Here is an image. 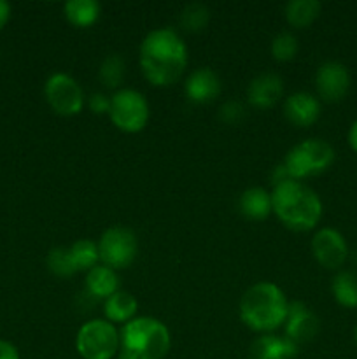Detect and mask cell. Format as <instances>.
I'll return each mask as SVG.
<instances>
[{
    "instance_id": "9",
    "label": "cell",
    "mask_w": 357,
    "mask_h": 359,
    "mask_svg": "<svg viewBox=\"0 0 357 359\" xmlns=\"http://www.w3.org/2000/svg\"><path fill=\"white\" fill-rule=\"evenodd\" d=\"M44 97L52 112L63 118L77 116L86 104V95L80 84L65 72H55L48 77L44 84Z\"/></svg>"
},
{
    "instance_id": "27",
    "label": "cell",
    "mask_w": 357,
    "mask_h": 359,
    "mask_svg": "<svg viewBox=\"0 0 357 359\" xmlns=\"http://www.w3.org/2000/svg\"><path fill=\"white\" fill-rule=\"evenodd\" d=\"M298 49H300V44H298L296 35H293L290 32H282L273 37L270 51L276 62H290L296 58Z\"/></svg>"
},
{
    "instance_id": "28",
    "label": "cell",
    "mask_w": 357,
    "mask_h": 359,
    "mask_svg": "<svg viewBox=\"0 0 357 359\" xmlns=\"http://www.w3.org/2000/svg\"><path fill=\"white\" fill-rule=\"evenodd\" d=\"M219 118L227 125H238L245 118V107L237 100H227L220 105Z\"/></svg>"
},
{
    "instance_id": "14",
    "label": "cell",
    "mask_w": 357,
    "mask_h": 359,
    "mask_svg": "<svg viewBox=\"0 0 357 359\" xmlns=\"http://www.w3.org/2000/svg\"><path fill=\"white\" fill-rule=\"evenodd\" d=\"M220 79L209 67H200L192 70L184 84L186 97L192 104H210L220 95Z\"/></svg>"
},
{
    "instance_id": "10",
    "label": "cell",
    "mask_w": 357,
    "mask_h": 359,
    "mask_svg": "<svg viewBox=\"0 0 357 359\" xmlns=\"http://www.w3.org/2000/svg\"><path fill=\"white\" fill-rule=\"evenodd\" d=\"M312 255L326 270H340L349 259V244L335 228H321L312 238Z\"/></svg>"
},
{
    "instance_id": "18",
    "label": "cell",
    "mask_w": 357,
    "mask_h": 359,
    "mask_svg": "<svg viewBox=\"0 0 357 359\" xmlns=\"http://www.w3.org/2000/svg\"><path fill=\"white\" fill-rule=\"evenodd\" d=\"M136 311H139V302L128 291L119 290L118 293L112 294L111 298L104 302V316L108 323L112 325H122L130 323L132 319L136 318Z\"/></svg>"
},
{
    "instance_id": "35",
    "label": "cell",
    "mask_w": 357,
    "mask_h": 359,
    "mask_svg": "<svg viewBox=\"0 0 357 359\" xmlns=\"http://www.w3.org/2000/svg\"><path fill=\"white\" fill-rule=\"evenodd\" d=\"M354 263H356V265H357V251L354 252Z\"/></svg>"
},
{
    "instance_id": "31",
    "label": "cell",
    "mask_w": 357,
    "mask_h": 359,
    "mask_svg": "<svg viewBox=\"0 0 357 359\" xmlns=\"http://www.w3.org/2000/svg\"><path fill=\"white\" fill-rule=\"evenodd\" d=\"M10 20V6L6 0H0V30L7 25V21Z\"/></svg>"
},
{
    "instance_id": "34",
    "label": "cell",
    "mask_w": 357,
    "mask_h": 359,
    "mask_svg": "<svg viewBox=\"0 0 357 359\" xmlns=\"http://www.w3.org/2000/svg\"><path fill=\"white\" fill-rule=\"evenodd\" d=\"M354 342H356V346H357V326H356V330H354Z\"/></svg>"
},
{
    "instance_id": "8",
    "label": "cell",
    "mask_w": 357,
    "mask_h": 359,
    "mask_svg": "<svg viewBox=\"0 0 357 359\" xmlns=\"http://www.w3.org/2000/svg\"><path fill=\"white\" fill-rule=\"evenodd\" d=\"M102 265L112 270H125L139 255V241L130 228L112 226L100 235L97 242Z\"/></svg>"
},
{
    "instance_id": "30",
    "label": "cell",
    "mask_w": 357,
    "mask_h": 359,
    "mask_svg": "<svg viewBox=\"0 0 357 359\" xmlns=\"http://www.w3.org/2000/svg\"><path fill=\"white\" fill-rule=\"evenodd\" d=\"M0 359H21L20 351L10 342L0 339Z\"/></svg>"
},
{
    "instance_id": "4",
    "label": "cell",
    "mask_w": 357,
    "mask_h": 359,
    "mask_svg": "<svg viewBox=\"0 0 357 359\" xmlns=\"http://www.w3.org/2000/svg\"><path fill=\"white\" fill-rule=\"evenodd\" d=\"M121 353L135 359H163L172 347L170 330L160 319L136 316L119 330Z\"/></svg>"
},
{
    "instance_id": "26",
    "label": "cell",
    "mask_w": 357,
    "mask_h": 359,
    "mask_svg": "<svg viewBox=\"0 0 357 359\" xmlns=\"http://www.w3.org/2000/svg\"><path fill=\"white\" fill-rule=\"evenodd\" d=\"M46 263H48L49 272L55 273L56 277H62V279L72 277L74 273H77L69 248H52L51 251L48 252Z\"/></svg>"
},
{
    "instance_id": "20",
    "label": "cell",
    "mask_w": 357,
    "mask_h": 359,
    "mask_svg": "<svg viewBox=\"0 0 357 359\" xmlns=\"http://www.w3.org/2000/svg\"><path fill=\"white\" fill-rule=\"evenodd\" d=\"M322 4L317 0H290L286 4V21L293 28L303 30L314 25V21L321 16Z\"/></svg>"
},
{
    "instance_id": "24",
    "label": "cell",
    "mask_w": 357,
    "mask_h": 359,
    "mask_svg": "<svg viewBox=\"0 0 357 359\" xmlns=\"http://www.w3.org/2000/svg\"><path fill=\"white\" fill-rule=\"evenodd\" d=\"M125 60L119 55H108L105 56L102 62L100 69H98V79L108 90H115L121 86L122 79H125Z\"/></svg>"
},
{
    "instance_id": "2",
    "label": "cell",
    "mask_w": 357,
    "mask_h": 359,
    "mask_svg": "<svg viewBox=\"0 0 357 359\" xmlns=\"http://www.w3.org/2000/svg\"><path fill=\"white\" fill-rule=\"evenodd\" d=\"M273 214L293 231H310L321 223L322 200L310 186L294 179H286L273 186Z\"/></svg>"
},
{
    "instance_id": "7",
    "label": "cell",
    "mask_w": 357,
    "mask_h": 359,
    "mask_svg": "<svg viewBox=\"0 0 357 359\" xmlns=\"http://www.w3.org/2000/svg\"><path fill=\"white\" fill-rule=\"evenodd\" d=\"M108 118L112 125L125 133H139L147 126L150 107L147 98L132 88H121L111 97Z\"/></svg>"
},
{
    "instance_id": "13",
    "label": "cell",
    "mask_w": 357,
    "mask_h": 359,
    "mask_svg": "<svg viewBox=\"0 0 357 359\" xmlns=\"http://www.w3.org/2000/svg\"><path fill=\"white\" fill-rule=\"evenodd\" d=\"M284 116L290 125L308 128L321 118V100L308 91H296L284 100Z\"/></svg>"
},
{
    "instance_id": "25",
    "label": "cell",
    "mask_w": 357,
    "mask_h": 359,
    "mask_svg": "<svg viewBox=\"0 0 357 359\" xmlns=\"http://www.w3.org/2000/svg\"><path fill=\"white\" fill-rule=\"evenodd\" d=\"M210 11L205 4L192 2L182 9L178 21H181L182 28L188 32H202L203 28L209 25Z\"/></svg>"
},
{
    "instance_id": "23",
    "label": "cell",
    "mask_w": 357,
    "mask_h": 359,
    "mask_svg": "<svg viewBox=\"0 0 357 359\" xmlns=\"http://www.w3.org/2000/svg\"><path fill=\"white\" fill-rule=\"evenodd\" d=\"M69 251L77 272H90L100 262L97 242L90 241V238H79L70 245Z\"/></svg>"
},
{
    "instance_id": "5",
    "label": "cell",
    "mask_w": 357,
    "mask_h": 359,
    "mask_svg": "<svg viewBox=\"0 0 357 359\" xmlns=\"http://www.w3.org/2000/svg\"><path fill=\"white\" fill-rule=\"evenodd\" d=\"M335 149L324 139H307L290 147L284 158V170L287 177L303 181L307 177L324 174L335 163Z\"/></svg>"
},
{
    "instance_id": "6",
    "label": "cell",
    "mask_w": 357,
    "mask_h": 359,
    "mask_svg": "<svg viewBox=\"0 0 357 359\" xmlns=\"http://www.w3.org/2000/svg\"><path fill=\"white\" fill-rule=\"evenodd\" d=\"M76 351L83 359H114L121 351L118 328L107 319L84 323L76 335Z\"/></svg>"
},
{
    "instance_id": "11",
    "label": "cell",
    "mask_w": 357,
    "mask_h": 359,
    "mask_svg": "<svg viewBox=\"0 0 357 359\" xmlns=\"http://www.w3.org/2000/svg\"><path fill=\"white\" fill-rule=\"evenodd\" d=\"M350 84H352L350 70L335 60L324 62L315 72V90L318 98L328 104L342 102L349 95Z\"/></svg>"
},
{
    "instance_id": "33",
    "label": "cell",
    "mask_w": 357,
    "mask_h": 359,
    "mask_svg": "<svg viewBox=\"0 0 357 359\" xmlns=\"http://www.w3.org/2000/svg\"><path fill=\"white\" fill-rule=\"evenodd\" d=\"M118 359H135V358L128 356V354H125V353H121V351H119V354H118Z\"/></svg>"
},
{
    "instance_id": "15",
    "label": "cell",
    "mask_w": 357,
    "mask_h": 359,
    "mask_svg": "<svg viewBox=\"0 0 357 359\" xmlns=\"http://www.w3.org/2000/svg\"><path fill=\"white\" fill-rule=\"evenodd\" d=\"M284 97L282 77L273 72H262L251 81L247 88V100L255 109H272Z\"/></svg>"
},
{
    "instance_id": "12",
    "label": "cell",
    "mask_w": 357,
    "mask_h": 359,
    "mask_svg": "<svg viewBox=\"0 0 357 359\" xmlns=\"http://www.w3.org/2000/svg\"><path fill=\"white\" fill-rule=\"evenodd\" d=\"M318 318L303 304V302H289V311H287L286 323V339L301 347L303 344L314 340L318 333Z\"/></svg>"
},
{
    "instance_id": "3",
    "label": "cell",
    "mask_w": 357,
    "mask_h": 359,
    "mask_svg": "<svg viewBox=\"0 0 357 359\" xmlns=\"http://www.w3.org/2000/svg\"><path fill=\"white\" fill-rule=\"evenodd\" d=\"M289 300L276 284L261 280L248 287L240 300V319L255 333H273L284 326Z\"/></svg>"
},
{
    "instance_id": "16",
    "label": "cell",
    "mask_w": 357,
    "mask_h": 359,
    "mask_svg": "<svg viewBox=\"0 0 357 359\" xmlns=\"http://www.w3.org/2000/svg\"><path fill=\"white\" fill-rule=\"evenodd\" d=\"M298 353H300V347L287 340L286 337L266 333L251 344L248 359H294Z\"/></svg>"
},
{
    "instance_id": "21",
    "label": "cell",
    "mask_w": 357,
    "mask_h": 359,
    "mask_svg": "<svg viewBox=\"0 0 357 359\" xmlns=\"http://www.w3.org/2000/svg\"><path fill=\"white\" fill-rule=\"evenodd\" d=\"M63 14L74 27L88 28L98 21L102 6L97 0H70L63 6Z\"/></svg>"
},
{
    "instance_id": "1",
    "label": "cell",
    "mask_w": 357,
    "mask_h": 359,
    "mask_svg": "<svg viewBox=\"0 0 357 359\" xmlns=\"http://www.w3.org/2000/svg\"><path fill=\"white\" fill-rule=\"evenodd\" d=\"M188 46L174 28H154L140 42V69L156 88L177 83L188 67Z\"/></svg>"
},
{
    "instance_id": "17",
    "label": "cell",
    "mask_w": 357,
    "mask_h": 359,
    "mask_svg": "<svg viewBox=\"0 0 357 359\" xmlns=\"http://www.w3.org/2000/svg\"><path fill=\"white\" fill-rule=\"evenodd\" d=\"M238 209L244 217L251 221H265L273 212L272 193L265 188H248L245 189L238 200Z\"/></svg>"
},
{
    "instance_id": "19",
    "label": "cell",
    "mask_w": 357,
    "mask_h": 359,
    "mask_svg": "<svg viewBox=\"0 0 357 359\" xmlns=\"http://www.w3.org/2000/svg\"><path fill=\"white\" fill-rule=\"evenodd\" d=\"M119 291V277L115 270L97 265L86 272V293L97 300H107Z\"/></svg>"
},
{
    "instance_id": "22",
    "label": "cell",
    "mask_w": 357,
    "mask_h": 359,
    "mask_svg": "<svg viewBox=\"0 0 357 359\" xmlns=\"http://www.w3.org/2000/svg\"><path fill=\"white\" fill-rule=\"evenodd\" d=\"M331 293L340 307L357 309V273L352 270H340L332 277Z\"/></svg>"
},
{
    "instance_id": "29",
    "label": "cell",
    "mask_w": 357,
    "mask_h": 359,
    "mask_svg": "<svg viewBox=\"0 0 357 359\" xmlns=\"http://www.w3.org/2000/svg\"><path fill=\"white\" fill-rule=\"evenodd\" d=\"M88 107L94 114H108V107H111V97L105 93H91L88 97Z\"/></svg>"
},
{
    "instance_id": "32",
    "label": "cell",
    "mask_w": 357,
    "mask_h": 359,
    "mask_svg": "<svg viewBox=\"0 0 357 359\" xmlns=\"http://www.w3.org/2000/svg\"><path fill=\"white\" fill-rule=\"evenodd\" d=\"M346 140H349V146L354 153H357V119L350 125L349 133H346Z\"/></svg>"
}]
</instances>
